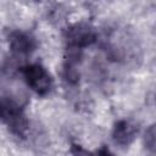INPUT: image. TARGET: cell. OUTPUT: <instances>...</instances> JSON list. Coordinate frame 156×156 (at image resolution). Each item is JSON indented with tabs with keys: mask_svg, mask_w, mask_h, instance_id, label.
<instances>
[{
	"mask_svg": "<svg viewBox=\"0 0 156 156\" xmlns=\"http://www.w3.org/2000/svg\"><path fill=\"white\" fill-rule=\"evenodd\" d=\"M23 77L27 84L39 95H45L51 89L52 80L50 74L43 66L38 63L26 66L23 68Z\"/></svg>",
	"mask_w": 156,
	"mask_h": 156,
	"instance_id": "cell-2",
	"label": "cell"
},
{
	"mask_svg": "<svg viewBox=\"0 0 156 156\" xmlns=\"http://www.w3.org/2000/svg\"><path fill=\"white\" fill-rule=\"evenodd\" d=\"M145 144L149 149L154 150L155 149V127L151 126L145 134Z\"/></svg>",
	"mask_w": 156,
	"mask_h": 156,
	"instance_id": "cell-6",
	"label": "cell"
},
{
	"mask_svg": "<svg viewBox=\"0 0 156 156\" xmlns=\"http://www.w3.org/2000/svg\"><path fill=\"white\" fill-rule=\"evenodd\" d=\"M0 119L18 135H22L27 129L26 116L20 106L11 100H0Z\"/></svg>",
	"mask_w": 156,
	"mask_h": 156,
	"instance_id": "cell-1",
	"label": "cell"
},
{
	"mask_svg": "<svg viewBox=\"0 0 156 156\" xmlns=\"http://www.w3.org/2000/svg\"><path fill=\"white\" fill-rule=\"evenodd\" d=\"M135 134H136V127L134 124H132L128 121H119L115 127L113 138L116 143L121 145H128L134 139Z\"/></svg>",
	"mask_w": 156,
	"mask_h": 156,
	"instance_id": "cell-4",
	"label": "cell"
},
{
	"mask_svg": "<svg viewBox=\"0 0 156 156\" xmlns=\"http://www.w3.org/2000/svg\"><path fill=\"white\" fill-rule=\"evenodd\" d=\"M10 46L12 51L17 54L27 55L34 49V41L27 34L16 32V33H12L10 37Z\"/></svg>",
	"mask_w": 156,
	"mask_h": 156,
	"instance_id": "cell-5",
	"label": "cell"
},
{
	"mask_svg": "<svg viewBox=\"0 0 156 156\" xmlns=\"http://www.w3.org/2000/svg\"><path fill=\"white\" fill-rule=\"evenodd\" d=\"M96 39V34L88 24H74L67 30V41L69 48L82 49L93 44Z\"/></svg>",
	"mask_w": 156,
	"mask_h": 156,
	"instance_id": "cell-3",
	"label": "cell"
}]
</instances>
